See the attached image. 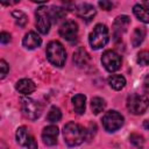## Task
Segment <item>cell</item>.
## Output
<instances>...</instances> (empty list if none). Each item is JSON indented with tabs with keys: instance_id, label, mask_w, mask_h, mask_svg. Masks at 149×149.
I'll return each instance as SVG.
<instances>
[{
	"instance_id": "obj_1",
	"label": "cell",
	"mask_w": 149,
	"mask_h": 149,
	"mask_svg": "<svg viewBox=\"0 0 149 149\" xmlns=\"http://www.w3.org/2000/svg\"><path fill=\"white\" fill-rule=\"evenodd\" d=\"M64 142L69 147H77L81 144L87 137V130L79 123L68 122L63 128Z\"/></svg>"
},
{
	"instance_id": "obj_2",
	"label": "cell",
	"mask_w": 149,
	"mask_h": 149,
	"mask_svg": "<svg viewBox=\"0 0 149 149\" xmlns=\"http://www.w3.org/2000/svg\"><path fill=\"white\" fill-rule=\"evenodd\" d=\"M47 58L48 61L58 68H62L66 61V52L63 44L58 41H51L47 45Z\"/></svg>"
},
{
	"instance_id": "obj_3",
	"label": "cell",
	"mask_w": 149,
	"mask_h": 149,
	"mask_svg": "<svg viewBox=\"0 0 149 149\" xmlns=\"http://www.w3.org/2000/svg\"><path fill=\"white\" fill-rule=\"evenodd\" d=\"M108 40H109L108 28L105 24H102V23L95 24L94 28H93V30L90 33V36H88L90 45L94 50H98V49L104 48L107 44Z\"/></svg>"
},
{
	"instance_id": "obj_4",
	"label": "cell",
	"mask_w": 149,
	"mask_h": 149,
	"mask_svg": "<svg viewBox=\"0 0 149 149\" xmlns=\"http://www.w3.org/2000/svg\"><path fill=\"white\" fill-rule=\"evenodd\" d=\"M149 107V98L146 94L132 93L127 98V108L134 115L143 114Z\"/></svg>"
},
{
	"instance_id": "obj_5",
	"label": "cell",
	"mask_w": 149,
	"mask_h": 149,
	"mask_svg": "<svg viewBox=\"0 0 149 149\" xmlns=\"http://www.w3.org/2000/svg\"><path fill=\"white\" fill-rule=\"evenodd\" d=\"M21 109L26 118L36 120L42 114V106L31 98H21Z\"/></svg>"
},
{
	"instance_id": "obj_6",
	"label": "cell",
	"mask_w": 149,
	"mask_h": 149,
	"mask_svg": "<svg viewBox=\"0 0 149 149\" xmlns=\"http://www.w3.org/2000/svg\"><path fill=\"white\" fill-rule=\"evenodd\" d=\"M123 125V116L116 111H108L102 116V126L108 133L116 132Z\"/></svg>"
},
{
	"instance_id": "obj_7",
	"label": "cell",
	"mask_w": 149,
	"mask_h": 149,
	"mask_svg": "<svg viewBox=\"0 0 149 149\" xmlns=\"http://www.w3.org/2000/svg\"><path fill=\"white\" fill-rule=\"evenodd\" d=\"M35 16H36V28H37V30L43 35L48 34L49 30H50V24H51L49 9L45 6H41L36 9Z\"/></svg>"
},
{
	"instance_id": "obj_8",
	"label": "cell",
	"mask_w": 149,
	"mask_h": 149,
	"mask_svg": "<svg viewBox=\"0 0 149 149\" xmlns=\"http://www.w3.org/2000/svg\"><path fill=\"white\" fill-rule=\"evenodd\" d=\"M101 63L108 72H114L121 66V57L114 50H106L101 56Z\"/></svg>"
},
{
	"instance_id": "obj_9",
	"label": "cell",
	"mask_w": 149,
	"mask_h": 149,
	"mask_svg": "<svg viewBox=\"0 0 149 149\" xmlns=\"http://www.w3.org/2000/svg\"><path fill=\"white\" fill-rule=\"evenodd\" d=\"M59 35L69 42H76L77 37H78V26H77V23L72 20L65 21L59 28Z\"/></svg>"
},
{
	"instance_id": "obj_10",
	"label": "cell",
	"mask_w": 149,
	"mask_h": 149,
	"mask_svg": "<svg viewBox=\"0 0 149 149\" xmlns=\"http://www.w3.org/2000/svg\"><path fill=\"white\" fill-rule=\"evenodd\" d=\"M130 23V20L127 15H120L114 20L113 23V36L115 40L120 38L127 30L128 26Z\"/></svg>"
},
{
	"instance_id": "obj_11",
	"label": "cell",
	"mask_w": 149,
	"mask_h": 149,
	"mask_svg": "<svg viewBox=\"0 0 149 149\" xmlns=\"http://www.w3.org/2000/svg\"><path fill=\"white\" fill-rule=\"evenodd\" d=\"M58 128L57 126L50 125L47 126L42 132V140L45 146H55L57 143V136H58Z\"/></svg>"
},
{
	"instance_id": "obj_12",
	"label": "cell",
	"mask_w": 149,
	"mask_h": 149,
	"mask_svg": "<svg viewBox=\"0 0 149 149\" xmlns=\"http://www.w3.org/2000/svg\"><path fill=\"white\" fill-rule=\"evenodd\" d=\"M76 12H77L78 16L80 19H83L84 21H86V22H90L97 14L95 8L90 3H80V5H78Z\"/></svg>"
},
{
	"instance_id": "obj_13",
	"label": "cell",
	"mask_w": 149,
	"mask_h": 149,
	"mask_svg": "<svg viewBox=\"0 0 149 149\" xmlns=\"http://www.w3.org/2000/svg\"><path fill=\"white\" fill-rule=\"evenodd\" d=\"M22 44H23V47L26 49L33 50V49L38 48L42 44V38L35 31H29V33H27L24 35V37L22 40Z\"/></svg>"
},
{
	"instance_id": "obj_14",
	"label": "cell",
	"mask_w": 149,
	"mask_h": 149,
	"mask_svg": "<svg viewBox=\"0 0 149 149\" xmlns=\"http://www.w3.org/2000/svg\"><path fill=\"white\" fill-rule=\"evenodd\" d=\"M133 13L140 21L144 23H149V2L148 1L134 5Z\"/></svg>"
},
{
	"instance_id": "obj_15",
	"label": "cell",
	"mask_w": 149,
	"mask_h": 149,
	"mask_svg": "<svg viewBox=\"0 0 149 149\" xmlns=\"http://www.w3.org/2000/svg\"><path fill=\"white\" fill-rule=\"evenodd\" d=\"M15 88H16L17 92H20V93L27 95V94L33 93V92L36 90V85H35V83H34L31 79L22 78V79H20V80L16 81Z\"/></svg>"
},
{
	"instance_id": "obj_16",
	"label": "cell",
	"mask_w": 149,
	"mask_h": 149,
	"mask_svg": "<svg viewBox=\"0 0 149 149\" xmlns=\"http://www.w3.org/2000/svg\"><path fill=\"white\" fill-rule=\"evenodd\" d=\"M73 62L79 68H83V66L87 65V63L90 62V55H88V52L84 48H81V47L78 48L73 52Z\"/></svg>"
},
{
	"instance_id": "obj_17",
	"label": "cell",
	"mask_w": 149,
	"mask_h": 149,
	"mask_svg": "<svg viewBox=\"0 0 149 149\" xmlns=\"http://www.w3.org/2000/svg\"><path fill=\"white\" fill-rule=\"evenodd\" d=\"M72 105L74 108V112L79 115L84 114L85 112V106H86V97L84 94H76L72 97Z\"/></svg>"
},
{
	"instance_id": "obj_18",
	"label": "cell",
	"mask_w": 149,
	"mask_h": 149,
	"mask_svg": "<svg viewBox=\"0 0 149 149\" xmlns=\"http://www.w3.org/2000/svg\"><path fill=\"white\" fill-rule=\"evenodd\" d=\"M146 34H147V30L144 27H136L132 34V45L133 47H139L144 37H146Z\"/></svg>"
},
{
	"instance_id": "obj_19",
	"label": "cell",
	"mask_w": 149,
	"mask_h": 149,
	"mask_svg": "<svg viewBox=\"0 0 149 149\" xmlns=\"http://www.w3.org/2000/svg\"><path fill=\"white\" fill-rule=\"evenodd\" d=\"M108 84L113 90H122L126 85V78L121 74H112L108 77Z\"/></svg>"
},
{
	"instance_id": "obj_20",
	"label": "cell",
	"mask_w": 149,
	"mask_h": 149,
	"mask_svg": "<svg viewBox=\"0 0 149 149\" xmlns=\"http://www.w3.org/2000/svg\"><path fill=\"white\" fill-rule=\"evenodd\" d=\"M16 142L20 144V146H26L28 140L30 139V135H29V130L26 126H21L16 129Z\"/></svg>"
},
{
	"instance_id": "obj_21",
	"label": "cell",
	"mask_w": 149,
	"mask_h": 149,
	"mask_svg": "<svg viewBox=\"0 0 149 149\" xmlns=\"http://www.w3.org/2000/svg\"><path fill=\"white\" fill-rule=\"evenodd\" d=\"M105 107H106V102H105V100L102 98H100V97L92 98V100H91V108H92L94 114H99V113L104 112Z\"/></svg>"
},
{
	"instance_id": "obj_22",
	"label": "cell",
	"mask_w": 149,
	"mask_h": 149,
	"mask_svg": "<svg viewBox=\"0 0 149 149\" xmlns=\"http://www.w3.org/2000/svg\"><path fill=\"white\" fill-rule=\"evenodd\" d=\"M49 15H50V20L51 22H58L61 19H63L65 16V9H63L62 7H56L52 6L49 9Z\"/></svg>"
},
{
	"instance_id": "obj_23",
	"label": "cell",
	"mask_w": 149,
	"mask_h": 149,
	"mask_svg": "<svg viewBox=\"0 0 149 149\" xmlns=\"http://www.w3.org/2000/svg\"><path fill=\"white\" fill-rule=\"evenodd\" d=\"M129 143L133 149H142L144 146V137L137 133H132L129 136Z\"/></svg>"
},
{
	"instance_id": "obj_24",
	"label": "cell",
	"mask_w": 149,
	"mask_h": 149,
	"mask_svg": "<svg viewBox=\"0 0 149 149\" xmlns=\"http://www.w3.org/2000/svg\"><path fill=\"white\" fill-rule=\"evenodd\" d=\"M61 119H62V112H61V109H59L58 107H56V106H52V107L50 108L48 115H47V120H48L49 122L54 123V122L59 121Z\"/></svg>"
},
{
	"instance_id": "obj_25",
	"label": "cell",
	"mask_w": 149,
	"mask_h": 149,
	"mask_svg": "<svg viewBox=\"0 0 149 149\" xmlns=\"http://www.w3.org/2000/svg\"><path fill=\"white\" fill-rule=\"evenodd\" d=\"M12 16L14 17L16 24H19L20 27H24L27 24L28 19H27V15L23 12H21V10H13L12 12Z\"/></svg>"
},
{
	"instance_id": "obj_26",
	"label": "cell",
	"mask_w": 149,
	"mask_h": 149,
	"mask_svg": "<svg viewBox=\"0 0 149 149\" xmlns=\"http://www.w3.org/2000/svg\"><path fill=\"white\" fill-rule=\"evenodd\" d=\"M137 63L142 66H146L149 64V50H141L137 54Z\"/></svg>"
},
{
	"instance_id": "obj_27",
	"label": "cell",
	"mask_w": 149,
	"mask_h": 149,
	"mask_svg": "<svg viewBox=\"0 0 149 149\" xmlns=\"http://www.w3.org/2000/svg\"><path fill=\"white\" fill-rule=\"evenodd\" d=\"M0 70H1V72H0V78H1V79H3V78L7 76L8 71H9L8 64L6 63V61H5V59H1V61H0Z\"/></svg>"
},
{
	"instance_id": "obj_28",
	"label": "cell",
	"mask_w": 149,
	"mask_h": 149,
	"mask_svg": "<svg viewBox=\"0 0 149 149\" xmlns=\"http://www.w3.org/2000/svg\"><path fill=\"white\" fill-rule=\"evenodd\" d=\"M0 42L1 44H7L10 42V35L9 33H6V31H2L0 34Z\"/></svg>"
},
{
	"instance_id": "obj_29",
	"label": "cell",
	"mask_w": 149,
	"mask_h": 149,
	"mask_svg": "<svg viewBox=\"0 0 149 149\" xmlns=\"http://www.w3.org/2000/svg\"><path fill=\"white\" fill-rule=\"evenodd\" d=\"M99 6L105 10H109L114 7V3L111 1H99Z\"/></svg>"
},
{
	"instance_id": "obj_30",
	"label": "cell",
	"mask_w": 149,
	"mask_h": 149,
	"mask_svg": "<svg viewBox=\"0 0 149 149\" xmlns=\"http://www.w3.org/2000/svg\"><path fill=\"white\" fill-rule=\"evenodd\" d=\"M26 147H27V149H37V142H36L34 136H30V139L28 140Z\"/></svg>"
},
{
	"instance_id": "obj_31",
	"label": "cell",
	"mask_w": 149,
	"mask_h": 149,
	"mask_svg": "<svg viewBox=\"0 0 149 149\" xmlns=\"http://www.w3.org/2000/svg\"><path fill=\"white\" fill-rule=\"evenodd\" d=\"M143 88L147 93H149V74H147L144 80H143Z\"/></svg>"
},
{
	"instance_id": "obj_32",
	"label": "cell",
	"mask_w": 149,
	"mask_h": 149,
	"mask_svg": "<svg viewBox=\"0 0 149 149\" xmlns=\"http://www.w3.org/2000/svg\"><path fill=\"white\" fill-rule=\"evenodd\" d=\"M143 127H144L146 129H149V120H146V121L143 122Z\"/></svg>"
}]
</instances>
